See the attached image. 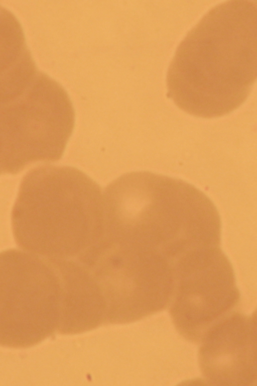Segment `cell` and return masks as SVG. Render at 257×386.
Masks as SVG:
<instances>
[{
	"label": "cell",
	"mask_w": 257,
	"mask_h": 386,
	"mask_svg": "<svg viewBox=\"0 0 257 386\" xmlns=\"http://www.w3.org/2000/svg\"><path fill=\"white\" fill-rule=\"evenodd\" d=\"M256 80L257 1H227L179 45L167 72V95L192 116L217 117L239 107Z\"/></svg>",
	"instance_id": "6da1fadb"
},
{
	"label": "cell",
	"mask_w": 257,
	"mask_h": 386,
	"mask_svg": "<svg viewBox=\"0 0 257 386\" xmlns=\"http://www.w3.org/2000/svg\"><path fill=\"white\" fill-rule=\"evenodd\" d=\"M101 201L99 185L81 170L68 166L36 167L26 174L20 185L13 212L15 237L25 234L17 241L30 251L40 238L41 244L45 238V246L48 238L49 247L52 239L49 255L52 246L54 255L56 242L58 255V247L61 255L60 242L64 255L63 243L66 248L68 242L75 254L94 242V215Z\"/></svg>",
	"instance_id": "7a4b0ae2"
},
{
	"label": "cell",
	"mask_w": 257,
	"mask_h": 386,
	"mask_svg": "<svg viewBox=\"0 0 257 386\" xmlns=\"http://www.w3.org/2000/svg\"><path fill=\"white\" fill-rule=\"evenodd\" d=\"M1 172L16 174L37 162L59 160L75 121L64 88L38 72L20 93L1 97Z\"/></svg>",
	"instance_id": "3957f363"
}]
</instances>
